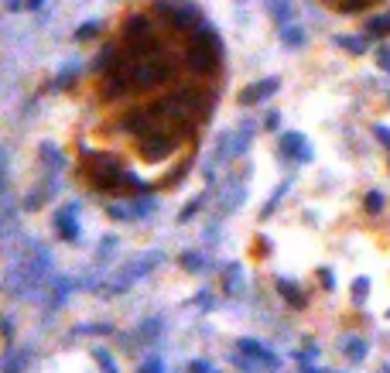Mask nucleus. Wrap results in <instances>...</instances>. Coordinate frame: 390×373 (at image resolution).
I'll list each match as a JSON object with an SVG mask.
<instances>
[{
	"instance_id": "obj_13",
	"label": "nucleus",
	"mask_w": 390,
	"mask_h": 373,
	"mask_svg": "<svg viewBox=\"0 0 390 373\" xmlns=\"http://www.w3.org/2000/svg\"><path fill=\"white\" fill-rule=\"evenodd\" d=\"M277 291H281V295L288 298V301H291L294 308H301V305H305V298H301V295H298V291L291 288V281H277Z\"/></svg>"
},
{
	"instance_id": "obj_18",
	"label": "nucleus",
	"mask_w": 390,
	"mask_h": 373,
	"mask_svg": "<svg viewBox=\"0 0 390 373\" xmlns=\"http://www.w3.org/2000/svg\"><path fill=\"white\" fill-rule=\"evenodd\" d=\"M284 192H288V182H284V185H281V189H277V192H274V196H271V202L264 206V213H260V216H264V219L271 216L274 209H277V202H281V196H284Z\"/></svg>"
},
{
	"instance_id": "obj_21",
	"label": "nucleus",
	"mask_w": 390,
	"mask_h": 373,
	"mask_svg": "<svg viewBox=\"0 0 390 373\" xmlns=\"http://www.w3.org/2000/svg\"><path fill=\"white\" fill-rule=\"evenodd\" d=\"M93 356H96L99 363H103V373H117V363H113V356L106 353V350H96Z\"/></svg>"
},
{
	"instance_id": "obj_14",
	"label": "nucleus",
	"mask_w": 390,
	"mask_h": 373,
	"mask_svg": "<svg viewBox=\"0 0 390 373\" xmlns=\"http://www.w3.org/2000/svg\"><path fill=\"white\" fill-rule=\"evenodd\" d=\"M367 31H370V35H390V11L380 14V18H373L370 24H367Z\"/></svg>"
},
{
	"instance_id": "obj_28",
	"label": "nucleus",
	"mask_w": 390,
	"mask_h": 373,
	"mask_svg": "<svg viewBox=\"0 0 390 373\" xmlns=\"http://www.w3.org/2000/svg\"><path fill=\"white\" fill-rule=\"evenodd\" d=\"M377 62H380V65H384V69L390 72V45H384V48L377 52Z\"/></svg>"
},
{
	"instance_id": "obj_22",
	"label": "nucleus",
	"mask_w": 390,
	"mask_h": 373,
	"mask_svg": "<svg viewBox=\"0 0 390 373\" xmlns=\"http://www.w3.org/2000/svg\"><path fill=\"white\" fill-rule=\"evenodd\" d=\"M93 35H99V24H96V21H89V24H79V31H76V38H79V41L93 38Z\"/></svg>"
},
{
	"instance_id": "obj_12",
	"label": "nucleus",
	"mask_w": 390,
	"mask_h": 373,
	"mask_svg": "<svg viewBox=\"0 0 390 373\" xmlns=\"http://www.w3.org/2000/svg\"><path fill=\"white\" fill-rule=\"evenodd\" d=\"M342 350H346V356H350V360H363V356H367V343H363L360 335H350V343H346Z\"/></svg>"
},
{
	"instance_id": "obj_31",
	"label": "nucleus",
	"mask_w": 390,
	"mask_h": 373,
	"mask_svg": "<svg viewBox=\"0 0 390 373\" xmlns=\"http://www.w3.org/2000/svg\"><path fill=\"white\" fill-rule=\"evenodd\" d=\"M318 274H322V281H325V288H335V284H332V281H335V277H332V271H325V267H322V271H318Z\"/></svg>"
},
{
	"instance_id": "obj_25",
	"label": "nucleus",
	"mask_w": 390,
	"mask_h": 373,
	"mask_svg": "<svg viewBox=\"0 0 390 373\" xmlns=\"http://www.w3.org/2000/svg\"><path fill=\"white\" fill-rule=\"evenodd\" d=\"M199 209H202V196L195 199L192 206H185V209H182V216H178V219H182V223H185V219H192V216H195V213H199Z\"/></svg>"
},
{
	"instance_id": "obj_5",
	"label": "nucleus",
	"mask_w": 390,
	"mask_h": 373,
	"mask_svg": "<svg viewBox=\"0 0 390 373\" xmlns=\"http://www.w3.org/2000/svg\"><path fill=\"white\" fill-rule=\"evenodd\" d=\"M274 89H277V79H260V82L247 86V89L240 93V103H243V106H250V103H260V99L267 96V93H274Z\"/></svg>"
},
{
	"instance_id": "obj_6",
	"label": "nucleus",
	"mask_w": 390,
	"mask_h": 373,
	"mask_svg": "<svg viewBox=\"0 0 390 373\" xmlns=\"http://www.w3.org/2000/svg\"><path fill=\"white\" fill-rule=\"evenodd\" d=\"M281 147H284V155H294L298 161H312V147H308V140L301 138V134H284Z\"/></svg>"
},
{
	"instance_id": "obj_9",
	"label": "nucleus",
	"mask_w": 390,
	"mask_h": 373,
	"mask_svg": "<svg viewBox=\"0 0 390 373\" xmlns=\"http://www.w3.org/2000/svg\"><path fill=\"white\" fill-rule=\"evenodd\" d=\"M123 35H127V41H134L137 35L144 38V35H151V21L147 18H127V24H123Z\"/></svg>"
},
{
	"instance_id": "obj_24",
	"label": "nucleus",
	"mask_w": 390,
	"mask_h": 373,
	"mask_svg": "<svg viewBox=\"0 0 390 373\" xmlns=\"http://www.w3.org/2000/svg\"><path fill=\"white\" fill-rule=\"evenodd\" d=\"M370 0H342L339 7H342V14H356V11H363Z\"/></svg>"
},
{
	"instance_id": "obj_4",
	"label": "nucleus",
	"mask_w": 390,
	"mask_h": 373,
	"mask_svg": "<svg viewBox=\"0 0 390 373\" xmlns=\"http://www.w3.org/2000/svg\"><path fill=\"white\" fill-rule=\"evenodd\" d=\"M161 18H168L175 28H192L199 24V7H157Z\"/></svg>"
},
{
	"instance_id": "obj_19",
	"label": "nucleus",
	"mask_w": 390,
	"mask_h": 373,
	"mask_svg": "<svg viewBox=\"0 0 390 373\" xmlns=\"http://www.w3.org/2000/svg\"><path fill=\"white\" fill-rule=\"evenodd\" d=\"M182 267H185V271H202V267H206V260H202L199 254H185V257H182Z\"/></svg>"
},
{
	"instance_id": "obj_32",
	"label": "nucleus",
	"mask_w": 390,
	"mask_h": 373,
	"mask_svg": "<svg viewBox=\"0 0 390 373\" xmlns=\"http://www.w3.org/2000/svg\"><path fill=\"white\" fill-rule=\"evenodd\" d=\"M264 120H267V127H271V130H274V127H277V120H281V117H277V110H274V113H267V117H264Z\"/></svg>"
},
{
	"instance_id": "obj_8",
	"label": "nucleus",
	"mask_w": 390,
	"mask_h": 373,
	"mask_svg": "<svg viewBox=\"0 0 390 373\" xmlns=\"http://www.w3.org/2000/svg\"><path fill=\"white\" fill-rule=\"evenodd\" d=\"M240 350H243V353H247V356H257V360H264V363H271V367H277V356H274V353H267V350H264V346H260L257 339H240Z\"/></svg>"
},
{
	"instance_id": "obj_11",
	"label": "nucleus",
	"mask_w": 390,
	"mask_h": 373,
	"mask_svg": "<svg viewBox=\"0 0 390 373\" xmlns=\"http://www.w3.org/2000/svg\"><path fill=\"white\" fill-rule=\"evenodd\" d=\"M339 48H346V52H352V55H363L367 52V41L363 38H352V35H339Z\"/></svg>"
},
{
	"instance_id": "obj_7",
	"label": "nucleus",
	"mask_w": 390,
	"mask_h": 373,
	"mask_svg": "<svg viewBox=\"0 0 390 373\" xmlns=\"http://www.w3.org/2000/svg\"><path fill=\"white\" fill-rule=\"evenodd\" d=\"M76 206L72 209H62V213H55V226H59V233H62V240H76Z\"/></svg>"
},
{
	"instance_id": "obj_27",
	"label": "nucleus",
	"mask_w": 390,
	"mask_h": 373,
	"mask_svg": "<svg viewBox=\"0 0 390 373\" xmlns=\"http://www.w3.org/2000/svg\"><path fill=\"white\" fill-rule=\"evenodd\" d=\"M76 333H79V335H82V333H86V335H89V333H99V335H106V333H110V325H79Z\"/></svg>"
},
{
	"instance_id": "obj_30",
	"label": "nucleus",
	"mask_w": 390,
	"mask_h": 373,
	"mask_svg": "<svg viewBox=\"0 0 390 373\" xmlns=\"http://www.w3.org/2000/svg\"><path fill=\"white\" fill-rule=\"evenodd\" d=\"M377 138H380L390 147V127H384V123H380V127H377Z\"/></svg>"
},
{
	"instance_id": "obj_26",
	"label": "nucleus",
	"mask_w": 390,
	"mask_h": 373,
	"mask_svg": "<svg viewBox=\"0 0 390 373\" xmlns=\"http://www.w3.org/2000/svg\"><path fill=\"white\" fill-rule=\"evenodd\" d=\"M140 373H165V367H161V360H157V356H151V360L140 367Z\"/></svg>"
},
{
	"instance_id": "obj_17",
	"label": "nucleus",
	"mask_w": 390,
	"mask_h": 373,
	"mask_svg": "<svg viewBox=\"0 0 390 373\" xmlns=\"http://www.w3.org/2000/svg\"><path fill=\"white\" fill-rule=\"evenodd\" d=\"M41 157H45V165H55V168H62V165H65L62 151H55L52 144H45V147H41Z\"/></svg>"
},
{
	"instance_id": "obj_20",
	"label": "nucleus",
	"mask_w": 390,
	"mask_h": 373,
	"mask_svg": "<svg viewBox=\"0 0 390 373\" xmlns=\"http://www.w3.org/2000/svg\"><path fill=\"white\" fill-rule=\"evenodd\" d=\"M384 202H387L384 192H370V196H367V209H370V213H384Z\"/></svg>"
},
{
	"instance_id": "obj_15",
	"label": "nucleus",
	"mask_w": 390,
	"mask_h": 373,
	"mask_svg": "<svg viewBox=\"0 0 390 373\" xmlns=\"http://www.w3.org/2000/svg\"><path fill=\"white\" fill-rule=\"evenodd\" d=\"M284 45H291V48L305 45V31H301V28H291V24H284Z\"/></svg>"
},
{
	"instance_id": "obj_10",
	"label": "nucleus",
	"mask_w": 390,
	"mask_h": 373,
	"mask_svg": "<svg viewBox=\"0 0 390 373\" xmlns=\"http://www.w3.org/2000/svg\"><path fill=\"white\" fill-rule=\"evenodd\" d=\"M113 62H117V52H113V48H103V52L96 55V62H93V69H96V72H106V69L117 72L120 65H113Z\"/></svg>"
},
{
	"instance_id": "obj_3",
	"label": "nucleus",
	"mask_w": 390,
	"mask_h": 373,
	"mask_svg": "<svg viewBox=\"0 0 390 373\" xmlns=\"http://www.w3.org/2000/svg\"><path fill=\"white\" fill-rule=\"evenodd\" d=\"M175 151V138H165V134H147L144 138V157L147 161H161Z\"/></svg>"
},
{
	"instance_id": "obj_23",
	"label": "nucleus",
	"mask_w": 390,
	"mask_h": 373,
	"mask_svg": "<svg viewBox=\"0 0 390 373\" xmlns=\"http://www.w3.org/2000/svg\"><path fill=\"white\" fill-rule=\"evenodd\" d=\"M271 7H274V18L281 24H288V0H271Z\"/></svg>"
},
{
	"instance_id": "obj_2",
	"label": "nucleus",
	"mask_w": 390,
	"mask_h": 373,
	"mask_svg": "<svg viewBox=\"0 0 390 373\" xmlns=\"http://www.w3.org/2000/svg\"><path fill=\"white\" fill-rule=\"evenodd\" d=\"M89 178L96 189H120L127 182V172H120L110 155H89Z\"/></svg>"
},
{
	"instance_id": "obj_33",
	"label": "nucleus",
	"mask_w": 390,
	"mask_h": 373,
	"mask_svg": "<svg viewBox=\"0 0 390 373\" xmlns=\"http://www.w3.org/2000/svg\"><path fill=\"white\" fill-rule=\"evenodd\" d=\"M41 4H45V0H31V11H38Z\"/></svg>"
},
{
	"instance_id": "obj_16",
	"label": "nucleus",
	"mask_w": 390,
	"mask_h": 373,
	"mask_svg": "<svg viewBox=\"0 0 390 373\" xmlns=\"http://www.w3.org/2000/svg\"><path fill=\"white\" fill-rule=\"evenodd\" d=\"M367 295H370V281L367 277H356L352 281V301H367Z\"/></svg>"
},
{
	"instance_id": "obj_1",
	"label": "nucleus",
	"mask_w": 390,
	"mask_h": 373,
	"mask_svg": "<svg viewBox=\"0 0 390 373\" xmlns=\"http://www.w3.org/2000/svg\"><path fill=\"white\" fill-rule=\"evenodd\" d=\"M219 52H223L219 38H216L209 28H202V31L192 38L189 52H185V62H189V69H192V72L209 76V72H216V65H219Z\"/></svg>"
},
{
	"instance_id": "obj_29",
	"label": "nucleus",
	"mask_w": 390,
	"mask_h": 373,
	"mask_svg": "<svg viewBox=\"0 0 390 373\" xmlns=\"http://www.w3.org/2000/svg\"><path fill=\"white\" fill-rule=\"evenodd\" d=\"M192 373H216V370H209V363H206V360H195V363H192Z\"/></svg>"
}]
</instances>
